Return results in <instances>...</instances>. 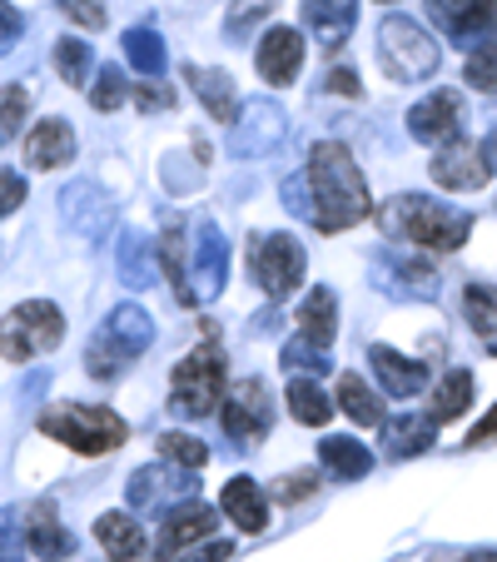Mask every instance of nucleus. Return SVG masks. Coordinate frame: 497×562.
Here are the masks:
<instances>
[{
  "label": "nucleus",
  "instance_id": "obj_48",
  "mask_svg": "<svg viewBox=\"0 0 497 562\" xmlns=\"http://www.w3.org/2000/svg\"><path fill=\"white\" fill-rule=\"evenodd\" d=\"M328 90H339V95H359V75H353V70H334V75H328Z\"/></svg>",
  "mask_w": 497,
  "mask_h": 562
},
{
  "label": "nucleus",
  "instance_id": "obj_36",
  "mask_svg": "<svg viewBox=\"0 0 497 562\" xmlns=\"http://www.w3.org/2000/svg\"><path fill=\"white\" fill-rule=\"evenodd\" d=\"M159 458H170L174 468L200 473V468L210 463V448H204L200 438H190V434H159Z\"/></svg>",
  "mask_w": 497,
  "mask_h": 562
},
{
  "label": "nucleus",
  "instance_id": "obj_15",
  "mask_svg": "<svg viewBox=\"0 0 497 562\" xmlns=\"http://www.w3.org/2000/svg\"><path fill=\"white\" fill-rule=\"evenodd\" d=\"M428 175H433L443 190H458V194H473L487 184V175H493V165H487V155L473 145V139H453V145H443L433 155V165H428Z\"/></svg>",
  "mask_w": 497,
  "mask_h": 562
},
{
  "label": "nucleus",
  "instance_id": "obj_10",
  "mask_svg": "<svg viewBox=\"0 0 497 562\" xmlns=\"http://www.w3.org/2000/svg\"><path fill=\"white\" fill-rule=\"evenodd\" d=\"M224 279H229V239L219 234V224L204 220L200 234L190 245V289L194 304H210V299L224 294Z\"/></svg>",
  "mask_w": 497,
  "mask_h": 562
},
{
  "label": "nucleus",
  "instance_id": "obj_17",
  "mask_svg": "<svg viewBox=\"0 0 497 562\" xmlns=\"http://www.w3.org/2000/svg\"><path fill=\"white\" fill-rule=\"evenodd\" d=\"M60 220L70 224V229H80L86 239H100V234H110V224H115V204H110L95 184L80 180V184H65L60 190Z\"/></svg>",
  "mask_w": 497,
  "mask_h": 562
},
{
  "label": "nucleus",
  "instance_id": "obj_12",
  "mask_svg": "<svg viewBox=\"0 0 497 562\" xmlns=\"http://www.w3.org/2000/svg\"><path fill=\"white\" fill-rule=\"evenodd\" d=\"M274 424V398H269L264 379H244L239 389L224 398V428L234 443H259Z\"/></svg>",
  "mask_w": 497,
  "mask_h": 562
},
{
  "label": "nucleus",
  "instance_id": "obj_33",
  "mask_svg": "<svg viewBox=\"0 0 497 562\" xmlns=\"http://www.w3.org/2000/svg\"><path fill=\"white\" fill-rule=\"evenodd\" d=\"M467 404H473V373H467V369H453L443 383H438V393H433V404H428V414H433L438 424H448V418L467 414Z\"/></svg>",
  "mask_w": 497,
  "mask_h": 562
},
{
  "label": "nucleus",
  "instance_id": "obj_20",
  "mask_svg": "<svg viewBox=\"0 0 497 562\" xmlns=\"http://www.w3.org/2000/svg\"><path fill=\"white\" fill-rule=\"evenodd\" d=\"M75 159V130L70 120L50 115V120H35L31 139H25V165L31 170H60Z\"/></svg>",
  "mask_w": 497,
  "mask_h": 562
},
{
  "label": "nucleus",
  "instance_id": "obj_23",
  "mask_svg": "<svg viewBox=\"0 0 497 562\" xmlns=\"http://www.w3.org/2000/svg\"><path fill=\"white\" fill-rule=\"evenodd\" d=\"M25 542H31V552L41 562H60L75 552V532L60 528V518H55V503H35L31 518H25Z\"/></svg>",
  "mask_w": 497,
  "mask_h": 562
},
{
  "label": "nucleus",
  "instance_id": "obj_4",
  "mask_svg": "<svg viewBox=\"0 0 497 562\" xmlns=\"http://www.w3.org/2000/svg\"><path fill=\"white\" fill-rule=\"evenodd\" d=\"M149 339H155V324H149V314L139 304L110 308L105 324L95 329V339H90V349H86V369L95 373V379H115L120 369H129V363L149 349Z\"/></svg>",
  "mask_w": 497,
  "mask_h": 562
},
{
  "label": "nucleus",
  "instance_id": "obj_14",
  "mask_svg": "<svg viewBox=\"0 0 497 562\" xmlns=\"http://www.w3.org/2000/svg\"><path fill=\"white\" fill-rule=\"evenodd\" d=\"M458 130H463V100L453 95V90H433V95H423L418 105L408 110V135L418 139V145H453Z\"/></svg>",
  "mask_w": 497,
  "mask_h": 562
},
{
  "label": "nucleus",
  "instance_id": "obj_26",
  "mask_svg": "<svg viewBox=\"0 0 497 562\" xmlns=\"http://www.w3.org/2000/svg\"><path fill=\"white\" fill-rule=\"evenodd\" d=\"M318 463L328 468V477H339V483H353V477H369L373 453L359 443V438L328 434V438H318Z\"/></svg>",
  "mask_w": 497,
  "mask_h": 562
},
{
  "label": "nucleus",
  "instance_id": "obj_41",
  "mask_svg": "<svg viewBox=\"0 0 497 562\" xmlns=\"http://www.w3.org/2000/svg\"><path fill=\"white\" fill-rule=\"evenodd\" d=\"M25 548L31 542H25V528L15 522V513H0V562H21Z\"/></svg>",
  "mask_w": 497,
  "mask_h": 562
},
{
  "label": "nucleus",
  "instance_id": "obj_5",
  "mask_svg": "<svg viewBox=\"0 0 497 562\" xmlns=\"http://www.w3.org/2000/svg\"><path fill=\"white\" fill-rule=\"evenodd\" d=\"M379 55L383 70L398 80V86H418V80H433L438 65H443V50L438 41L408 15H383L379 25Z\"/></svg>",
  "mask_w": 497,
  "mask_h": 562
},
{
  "label": "nucleus",
  "instance_id": "obj_38",
  "mask_svg": "<svg viewBox=\"0 0 497 562\" xmlns=\"http://www.w3.org/2000/svg\"><path fill=\"white\" fill-rule=\"evenodd\" d=\"M467 86L483 90V95H497V35H487V41L467 55Z\"/></svg>",
  "mask_w": 497,
  "mask_h": 562
},
{
  "label": "nucleus",
  "instance_id": "obj_30",
  "mask_svg": "<svg viewBox=\"0 0 497 562\" xmlns=\"http://www.w3.org/2000/svg\"><path fill=\"white\" fill-rule=\"evenodd\" d=\"M284 398H289V414H294L304 428L328 424V418H334V408H339L324 389H318V379H294V383H289Z\"/></svg>",
  "mask_w": 497,
  "mask_h": 562
},
{
  "label": "nucleus",
  "instance_id": "obj_3",
  "mask_svg": "<svg viewBox=\"0 0 497 562\" xmlns=\"http://www.w3.org/2000/svg\"><path fill=\"white\" fill-rule=\"evenodd\" d=\"M41 434L55 438V443L75 448L80 458H100V453H115L120 443L129 438V424L115 414V408H100V404H55L41 414Z\"/></svg>",
  "mask_w": 497,
  "mask_h": 562
},
{
  "label": "nucleus",
  "instance_id": "obj_51",
  "mask_svg": "<svg viewBox=\"0 0 497 562\" xmlns=\"http://www.w3.org/2000/svg\"><path fill=\"white\" fill-rule=\"evenodd\" d=\"M467 562H497V552H473Z\"/></svg>",
  "mask_w": 497,
  "mask_h": 562
},
{
  "label": "nucleus",
  "instance_id": "obj_8",
  "mask_svg": "<svg viewBox=\"0 0 497 562\" xmlns=\"http://www.w3.org/2000/svg\"><path fill=\"white\" fill-rule=\"evenodd\" d=\"M304 269H308V255L294 234H255V245H249V274H255V284L264 289L269 299L294 294V289L304 284Z\"/></svg>",
  "mask_w": 497,
  "mask_h": 562
},
{
  "label": "nucleus",
  "instance_id": "obj_1",
  "mask_svg": "<svg viewBox=\"0 0 497 562\" xmlns=\"http://www.w3.org/2000/svg\"><path fill=\"white\" fill-rule=\"evenodd\" d=\"M304 180H308V204H314V229L318 234H343L353 229L359 220H369V184H363L359 165H353L349 145L339 139H324V145L308 149V165H304Z\"/></svg>",
  "mask_w": 497,
  "mask_h": 562
},
{
  "label": "nucleus",
  "instance_id": "obj_22",
  "mask_svg": "<svg viewBox=\"0 0 497 562\" xmlns=\"http://www.w3.org/2000/svg\"><path fill=\"white\" fill-rule=\"evenodd\" d=\"M219 508L239 532H264L269 528V498H264V488H259L255 477H229L224 493H219Z\"/></svg>",
  "mask_w": 497,
  "mask_h": 562
},
{
  "label": "nucleus",
  "instance_id": "obj_9",
  "mask_svg": "<svg viewBox=\"0 0 497 562\" xmlns=\"http://www.w3.org/2000/svg\"><path fill=\"white\" fill-rule=\"evenodd\" d=\"M279 139H284V110H279L274 100H249V105H239V115H234V125H229L234 159H264L269 149H279Z\"/></svg>",
  "mask_w": 497,
  "mask_h": 562
},
{
  "label": "nucleus",
  "instance_id": "obj_27",
  "mask_svg": "<svg viewBox=\"0 0 497 562\" xmlns=\"http://www.w3.org/2000/svg\"><path fill=\"white\" fill-rule=\"evenodd\" d=\"M184 80H190V90L200 95V105L210 110V120L234 125L239 100H234V80H229V75H224V70H200V65H184Z\"/></svg>",
  "mask_w": 497,
  "mask_h": 562
},
{
  "label": "nucleus",
  "instance_id": "obj_53",
  "mask_svg": "<svg viewBox=\"0 0 497 562\" xmlns=\"http://www.w3.org/2000/svg\"><path fill=\"white\" fill-rule=\"evenodd\" d=\"M487 353H493V359H497V344H487Z\"/></svg>",
  "mask_w": 497,
  "mask_h": 562
},
{
  "label": "nucleus",
  "instance_id": "obj_11",
  "mask_svg": "<svg viewBox=\"0 0 497 562\" xmlns=\"http://www.w3.org/2000/svg\"><path fill=\"white\" fill-rule=\"evenodd\" d=\"M428 21L458 45H483L497 35V0H428Z\"/></svg>",
  "mask_w": 497,
  "mask_h": 562
},
{
  "label": "nucleus",
  "instance_id": "obj_40",
  "mask_svg": "<svg viewBox=\"0 0 497 562\" xmlns=\"http://www.w3.org/2000/svg\"><path fill=\"white\" fill-rule=\"evenodd\" d=\"M25 115H31V95H25V86H5V90H0V145H5V139H15V130H21Z\"/></svg>",
  "mask_w": 497,
  "mask_h": 562
},
{
  "label": "nucleus",
  "instance_id": "obj_7",
  "mask_svg": "<svg viewBox=\"0 0 497 562\" xmlns=\"http://www.w3.org/2000/svg\"><path fill=\"white\" fill-rule=\"evenodd\" d=\"M224 404V353L200 344L190 359H180L170 379V414L174 418H210Z\"/></svg>",
  "mask_w": 497,
  "mask_h": 562
},
{
  "label": "nucleus",
  "instance_id": "obj_32",
  "mask_svg": "<svg viewBox=\"0 0 497 562\" xmlns=\"http://www.w3.org/2000/svg\"><path fill=\"white\" fill-rule=\"evenodd\" d=\"M463 314L483 344H497V289L493 284H467L463 289Z\"/></svg>",
  "mask_w": 497,
  "mask_h": 562
},
{
  "label": "nucleus",
  "instance_id": "obj_37",
  "mask_svg": "<svg viewBox=\"0 0 497 562\" xmlns=\"http://www.w3.org/2000/svg\"><path fill=\"white\" fill-rule=\"evenodd\" d=\"M129 100V86L125 75H120V65H100L95 80H90V105L95 110H120Z\"/></svg>",
  "mask_w": 497,
  "mask_h": 562
},
{
  "label": "nucleus",
  "instance_id": "obj_16",
  "mask_svg": "<svg viewBox=\"0 0 497 562\" xmlns=\"http://www.w3.org/2000/svg\"><path fill=\"white\" fill-rule=\"evenodd\" d=\"M259 75H264L269 86H294L298 70H304V35L294 31V25H274V31H264V41H259V55H255Z\"/></svg>",
  "mask_w": 497,
  "mask_h": 562
},
{
  "label": "nucleus",
  "instance_id": "obj_34",
  "mask_svg": "<svg viewBox=\"0 0 497 562\" xmlns=\"http://www.w3.org/2000/svg\"><path fill=\"white\" fill-rule=\"evenodd\" d=\"M55 70H60L65 86H90V70H95V55H90V41H80V35H65L60 45H55Z\"/></svg>",
  "mask_w": 497,
  "mask_h": 562
},
{
  "label": "nucleus",
  "instance_id": "obj_52",
  "mask_svg": "<svg viewBox=\"0 0 497 562\" xmlns=\"http://www.w3.org/2000/svg\"><path fill=\"white\" fill-rule=\"evenodd\" d=\"M115 562H155V558H139V552H135V558H115Z\"/></svg>",
  "mask_w": 497,
  "mask_h": 562
},
{
  "label": "nucleus",
  "instance_id": "obj_2",
  "mask_svg": "<svg viewBox=\"0 0 497 562\" xmlns=\"http://www.w3.org/2000/svg\"><path fill=\"white\" fill-rule=\"evenodd\" d=\"M379 224L388 239H408L418 249H458L473 234V214L453 210L443 200H428V194H398L379 210Z\"/></svg>",
  "mask_w": 497,
  "mask_h": 562
},
{
  "label": "nucleus",
  "instance_id": "obj_45",
  "mask_svg": "<svg viewBox=\"0 0 497 562\" xmlns=\"http://www.w3.org/2000/svg\"><path fill=\"white\" fill-rule=\"evenodd\" d=\"M224 558H229V542H204V548L194 542V548H184L174 562H224Z\"/></svg>",
  "mask_w": 497,
  "mask_h": 562
},
{
  "label": "nucleus",
  "instance_id": "obj_29",
  "mask_svg": "<svg viewBox=\"0 0 497 562\" xmlns=\"http://www.w3.org/2000/svg\"><path fill=\"white\" fill-rule=\"evenodd\" d=\"M339 408L359 428H383V418H388V414H383V398L359 379V373H343V379H339Z\"/></svg>",
  "mask_w": 497,
  "mask_h": 562
},
{
  "label": "nucleus",
  "instance_id": "obj_47",
  "mask_svg": "<svg viewBox=\"0 0 497 562\" xmlns=\"http://www.w3.org/2000/svg\"><path fill=\"white\" fill-rule=\"evenodd\" d=\"M170 90H165V86H145V90H139V110H170Z\"/></svg>",
  "mask_w": 497,
  "mask_h": 562
},
{
  "label": "nucleus",
  "instance_id": "obj_25",
  "mask_svg": "<svg viewBox=\"0 0 497 562\" xmlns=\"http://www.w3.org/2000/svg\"><path fill=\"white\" fill-rule=\"evenodd\" d=\"M438 438V418L433 414H398L388 424V438H383V453L398 463V458H418L428 453Z\"/></svg>",
  "mask_w": 497,
  "mask_h": 562
},
{
  "label": "nucleus",
  "instance_id": "obj_44",
  "mask_svg": "<svg viewBox=\"0 0 497 562\" xmlns=\"http://www.w3.org/2000/svg\"><path fill=\"white\" fill-rule=\"evenodd\" d=\"M21 200H25V180L15 170H0V220L21 210Z\"/></svg>",
  "mask_w": 497,
  "mask_h": 562
},
{
  "label": "nucleus",
  "instance_id": "obj_13",
  "mask_svg": "<svg viewBox=\"0 0 497 562\" xmlns=\"http://www.w3.org/2000/svg\"><path fill=\"white\" fill-rule=\"evenodd\" d=\"M373 289H383L393 299H408V304H423V299H438V269L428 259L379 255L373 259Z\"/></svg>",
  "mask_w": 497,
  "mask_h": 562
},
{
  "label": "nucleus",
  "instance_id": "obj_39",
  "mask_svg": "<svg viewBox=\"0 0 497 562\" xmlns=\"http://www.w3.org/2000/svg\"><path fill=\"white\" fill-rule=\"evenodd\" d=\"M284 363H289V369L314 373V379H318V373H328V349L298 334V339H289V344H284Z\"/></svg>",
  "mask_w": 497,
  "mask_h": 562
},
{
  "label": "nucleus",
  "instance_id": "obj_21",
  "mask_svg": "<svg viewBox=\"0 0 497 562\" xmlns=\"http://www.w3.org/2000/svg\"><path fill=\"white\" fill-rule=\"evenodd\" d=\"M304 25L314 31L318 45L339 50L359 25V0H304Z\"/></svg>",
  "mask_w": 497,
  "mask_h": 562
},
{
  "label": "nucleus",
  "instance_id": "obj_18",
  "mask_svg": "<svg viewBox=\"0 0 497 562\" xmlns=\"http://www.w3.org/2000/svg\"><path fill=\"white\" fill-rule=\"evenodd\" d=\"M214 522L219 518H214L210 503H200V498L174 503V513L165 518V528H159V558H180L184 548H194L200 538H210Z\"/></svg>",
  "mask_w": 497,
  "mask_h": 562
},
{
  "label": "nucleus",
  "instance_id": "obj_46",
  "mask_svg": "<svg viewBox=\"0 0 497 562\" xmlns=\"http://www.w3.org/2000/svg\"><path fill=\"white\" fill-rule=\"evenodd\" d=\"M15 35H21V15H15L11 5L0 0V50H11V41H15Z\"/></svg>",
  "mask_w": 497,
  "mask_h": 562
},
{
  "label": "nucleus",
  "instance_id": "obj_19",
  "mask_svg": "<svg viewBox=\"0 0 497 562\" xmlns=\"http://www.w3.org/2000/svg\"><path fill=\"white\" fill-rule=\"evenodd\" d=\"M369 363H373V373H379V383H383L388 398H413V393L428 389V363L408 359V353L388 349V344H373Z\"/></svg>",
  "mask_w": 497,
  "mask_h": 562
},
{
  "label": "nucleus",
  "instance_id": "obj_49",
  "mask_svg": "<svg viewBox=\"0 0 497 562\" xmlns=\"http://www.w3.org/2000/svg\"><path fill=\"white\" fill-rule=\"evenodd\" d=\"M493 434H497V404H493V414H487L483 424L473 428V443H483V438H493Z\"/></svg>",
  "mask_w": 497,
  "mask_h": 562
},
{
  "label": "nucleus",
  "instance_id": "obj_28",
  "mask_svg": "<svg viewBox=\"0 0 497 562\" xmlns=\"http://www.w3.org/2000/svg\"><path fill=\"white\" fill-rule=\"evenodd\" d=\"M339 299H334V289H308V299L298 304V334L314 344H334V334H339Z\"/></svg>",
  "mask_w": 497,
  "mask_h": 562
},
{
  "label": "nucleus",
  "instance_id": "obj_42",
  "mask_svg": "<svg viewBox=\"0 0 497 562\" xmlns=\"http://www.w3.org/2000/svg\"><path fill=\"white\" fill-rule=\"evenodd\" d=\"M60 5H65V15H70L80 31H105V21H110L100 0H60Z\"/></svg>",
  "mask_w": 497,
  "mask_h": 562
},
{
  "label": "nucleus",
  "instance_id": "obj_24",
  "mask_svg": "<svg viewBox=\"0 0 497 562\" xmlns=\"http://www.w3.org/2000/svg\"><path fill=\"white\" fill-rule=\"evenodd\" d=\"M115 265H120V279H125L129 289H149L165 269H159V245L155 239H145V234H120V249H115Z\"/></svg>",
  "mask_w": 497,
  "mask_h": 562
},
{
  "label": "nucleus",
  "instance_id": "obj_35",
  "mask_svg": "<svg viewBox=\"0 0 497 562\" xmlns=\"http://www.w3.org/2000/svg\"><path fill=\"white\" fill-rule=\"evenodd\" d=\"M125 60L139 75H165V41L145 25H135V31H125Z\"/></svg>",
  "mask_w": 497,
  "mask_h": 562
},
{
  "label": "nucleus",
  "instance_id": "obj_50",
  "mask_svg": "<svg viewBox=\"0 0 497 562\" xmlns=\"http://www.w3.org/2000/svg\"><path fill=\"white\" fill-rule=\"evenodd\" d=\"M483 155H487V165H493V170H497V130H493V139H487V145H483Z\"/></svg>",
  "mask_w": 497,
  "mask_h": 562
},
{
  "label": "nucleus",
  "instance_id": "obj_6",
  "mask_svg": "<svg viewBox=\"0 0 497 562\" xmlns=\"http://www.w3.org/2000/svg\"><path fill=\"white\" fill-rule=\"evenodd\" d=\"M65 339V318L50 299H25L11 314L0 318V359L31 363L41 353H50Z\"/></svg>",
  "mask_w": 497,
  "mask_h": 562
},
{
  "label": "nucleus",
  "instance_id": "obj_31",
  "mask_svg": "<svg viewBox=\"0 0 497 562\" xmlns=\"http://www.w3.org/2000/svg\"><path fill=\"white\" fill-rule=\"evenodd\" d=\"M95 538H100V548L115 552V558L145 552V528H139V518H129V513H105V518L95 522Z\"/></svg>",
  "mask_w": 497,
  "mask_h": 562
},
{
  "label": "nucleus",
  "instance_id": "obj_43",
  "mask_svg": "<svg viewBox=\"0 0 497 562\" xmlns=\"http://www.w3.org/2000/svg\"><path fill=\"white\" fill-rule=\"evenodd\" d=\"M284 210L298 214V220H314V204H308V180H304V175L284 180Z\"/></svg>",
  "mask_w": 497,
  "mask_h": 562
}]
</instances>
